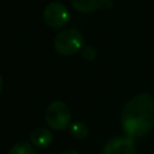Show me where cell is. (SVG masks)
<instances>
[{"label":"cell","mask_w":154,"mask_h":154,"mask_svg":"<svg viewBox=\"0 0 154 154\" xmlns=\"http://www.w3.org/2000/svg\"><path fill=\"white\" fill-rule=\"evenodd\" d=\"M120 124L125 135L131 138L150 132L154 128V97L148 93L131 97L123 107Z\"/></svg>","instance_id":"6da1fadb"},{"label":"cell","mask_w":154,"mask_h":154,"mask_svg":"<svg viewBox=\"0 0 154 154\" xmlns=\"http://www.w3.org/2000/svg\"><path fill=\"white\" fill-rule=\"evenodd\" d=\"M53 46L61 55H73L82 49L83 36L76 29H65L54 37Z\"/></svg>","instance_id":"7a4b0ae2"},{"label":"cell","mask_w":154,"mask_h":154,"mask_svg":"<svg viewBox=\"0 0 154 154\" xmlns=\"http://www.w3.org/2000/svg\"><path fill=\"white\" fill-rule=\"evenodd\" d=\"M45 119L51 129L58 131L65 130L70 125V120H71L70 108L63 101H53L52 103L48 105L46 109Z\"/></svg>","instance_id":"3957f363"},{"label":"cell","mask_w":154,"mask_h":154,"mask_svg":"<svg viewBox=\"0 0 154 154\" xmlns=\"http://www.w3.org/2000/svg\"><path fill=\"white\" fill-rule=\"evenodd\" d=\"M43 19L46 24H48L49 26L59 29L65 26L70 20V12L64 4L54 1L45 7Z\"/></svg>","instance_id":"277c9868"},{"label":"cell","mask_w":154,"mask_h":154,"mask_svg":"<svg viewBox=\"0 0 154 154\" xmlns=\"http://www.w3.org/2000/svg\"><path fill=\"white\" fill-rule=\"evenodd\" d=\"M102 154H136L134 138L128 136L113 137L103 146Z\"/></svg>","instance_id":"5b68a950"},{"label":"cell","mask_w":154,"mask_h":154,"mask_svg":"<svg viewBox=\"0 0 154 154\" xmlns=\"http://www.w3.org/2000/svg\"><path fill=\"white\" fill-rule=\"evenodd\" d=\"M30 142L38 148H47L53 142V135L48 129L38 128L30 134Z\"/></svg>","instance_id":"8992f818"},{"label":"cell","mask_w":154,"mask_h":154,"mask_svg":"<svg viewBox=\"0 0 154 154\" xmlns=\"http://www.w3.org/2000/svg\"><path fill=\"white\" fill-rule=\"evenodd\" d=\"M71 4L75 10L82 13L94 12L100 8L101 0H71Z\"/></svg>","instance_id":"52a82bcc"},{"label":"cell","mask_w":154,"mask_h":154,"mask_svg":"<svg viewBox=\"0 0 154 154\" xmlns=\"http://www.w3.org/2000/svg\"><path fill=\"white\" fill-rule=\"evenodd\" d=\"M69 132L72 137L77 140H83L88 136V126L83 122H75L70 125Z\"/></svg>","instance_id":"ba28073f"},{"label":"cell","mask_w":154,"mask_h":154,"mask_svg":"<svg viewBox=\"0 0 154 154\" xmlns=\"http://www.w3.org/2000/svg\"><path fill=\"white\" fill-rule=\"evenodd\" d=\"M8 154H36V152L31 143L26 141H20L10 149Z\"/></svg>","instance_id":"9c48e42d"},{"label":"cell","mask_w":154,"mask_h":154,"mask_svg":"<svg viewBox=\"0 0 154 154\" xmlns=\"http://www.w3.org/2000/svg\"><path fill=\"white\" fill-rule=\"evenodd\" d=\"M83 59L88 60V61H91L95 57H96V49L91 46H85L82 48V52H81Z\"/></svg>","instance_id":"30bf717a"},{"label":"cell","mask_w":154,"mask_h":154,"mask_svg":"<svg viewBox=\"0 0 154 154\" xmlns=\"http://www.w3.org/2000/svg\"><path fill=\"white\" fill-rule=\"evenodd\" d=\"M112 7V0H101V4H100V8L102 10H108Z\"/></svg>","instance_id":"8fae6325"},{"label":"cell","mask_w":154,"mask_h":154,"mask_svg":"<svg viewBox=\"0 0 154 154\" xmlns=\"http://www.w3.org/2000/svg\"><path fill=\"white\" fill-rule=\"evenodd\" d=\"M61 154H79V153H78L77 150H75V149H71V148H70V149H65Z\"/></svg>","instance_id":"7c38bea8"},{"label":"cell","mask_w":154,"mask_h":154,"mask_svg":"<svg viewBox=\"0 0 154 154\" xmlns=\"http://www.w3.org/2000/svg\"><path fill=\"white\" fill-rule=\"evenodd\" d=\"M2 84H4V82H2V77H1V75H0V94H1V91H2Z\"/></svg>","instance_id":"4fadbf2b"},{"label":"cell","mask_w":154,"mask_h":154,"mask_svg":"<svg viewBox=\"0 0 154 154\" xmlns=\"http://www.w3.org/2000/svg\"><path fill=\"white\" fill-rule=\"evenodd\" d=\"M45 154H51V153H45Z\"/></svg>","instance_id":"5bb4252c"}]
</instances>
